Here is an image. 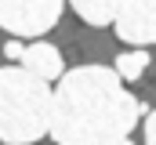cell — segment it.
Returning a JSON list of instances; mask_svg holds the SVG:
<instances>
[{
    "label": "cell",
    "instance_id": "obj_8",
    "mask_svg": "<svg viewBox=\"0 0 156 145\" xmlns=\"http://www.w3.org/2000/svg\"><path fill=\"white\" fill-rule=\"evenodd\" d=\"M145 145H156V109L149 112V120H145Z\"/></svg>",
    "mask_w": 156,
    "mask_h": 145
},
{
    "label": "cell",
    "instance_id": "obj_3",
    "mask_svg": "<svg viewBox=\"0 0 156 145\" xmlns=\"http://www.w3.org/2000/svg\"><path fill=\"white\" fill-rule=\"evenodd\" d=\"M66 0H0V29L15 36H44L58 26Z\"/></svg>",
    "mask_w": 156,
    "mask_h": 145
},
{
    "label": "cell",
    "instance_id": "obj_7",
    "mask_svg": "<svg viewBox=\"0 0 156 145\" xmlns=\"http://www.w3.org/2000/svg\"><path fill=\"white\" fill-rule=\"evenodd\" d=\"M145 69H149V51L138 47V51H123V55H116V69H113V72L127 83V80H138Z\"/></svg>",
    "mask_w": 156,
    "mask_h": 145
},
{
    "label": "cell",
    "instance_id": "obj_9",
    "mask_svg": "<svg viewBox=\"0 0 156 145\" xmlns=\"http://www.w3.org/2000/svg\"><path fill=\"white\" fill-rule=\"evenodd\" d=\"M7 58H22V44H18V40L7 44Z\"/></svg>",
    "mask_w": 156,
    "mask_h": 145
},
{
    "label": "cell",
    "instance_id": "obj_5",
    "mask_svg": "<svg viewBox=\"0 0 156 145\" xmlns=\"http://www.w3.org/2000/svg\"><path fill=\"white\" fill-rule=\"evenodd\" d=\"M22 69L33 72V76H40L44 83H51V80H58V76H62L66 62H62V51H58L55 44L37 40V44L22 47Z\"/></svg>",
    "mask_w": 156,
    "mask_h": 145
},
{
    "label": "cell",
    "instance_id": "obj_10",
    "mask_svg": "<svg viewBox=\"0 0 156 145\" xmlns=\"http://www.w3.org/2000/svg\"><path fill=\"white\" fill-rule=\"evenodd\" d=\"M102 145H134L131 138H113V142H102Z\"/></svg>",
    "mask_w": 156,
    "mask_h": 145
},
{
    "label": "cell",
    "instance_id": "obj_2",
    "mask_svg": "<svg viewBox=\"0 0 156 145\" xmlns=\"http://www.w3.org/2000/svg\"><path fill=\"white\" fill-rule=\"evenodd\" d=\"M51 123V83L26 72L22 65L0 69V142L33 145Z\"/></svg>",
    "mask_w": 156,
    "mask_h": 145
},
{
    "label": "cell",
    "instance_id": "obj_6",
    "mask_svg": "<svg viewBox=\"0 0 156 145\" xmlns=\"http://www.w3.org/2000/svg\"><path fill=\"white\" fill-rule=\"evenodd\" d=\"M69 4H73V11H76L87 26H109L116 18V11H120L123 0H69Z\"/></svg>",
    "mask_w": 156,
    "mask_h": 145
},
{
    "label": "cell",
    "instance_id": "obj_1",
    "mask_svg": "<svg viewBox=\"0 0 156 145\" xmlns=\"http://www.w3.org/2000/svg\"><path fill=\"white\" fill-rule=\"evenodd\" d=\"M145 105L123 87L109 65H80L58 76L51 91L47 134L58 145H102L127 138Z\"/></svg>",
    "mask_w": 156,
    "mask_h": 145
},
{
    "label": "cell",
    "instance_id": "obj_4",
    "mask_svg": "<svg viewBox=\"0 0 156 145\" xmlns=\"http://www.w3.org/2000/svg\"><path fill=\"white\" fill-rule=\"evenodd\" d=\"M113 26H116L120 40H127L134 47L156 44V0H123Z\"/></svg>",
    "mask_w": 156,
    "mask_h": 145
}]
</instances>
